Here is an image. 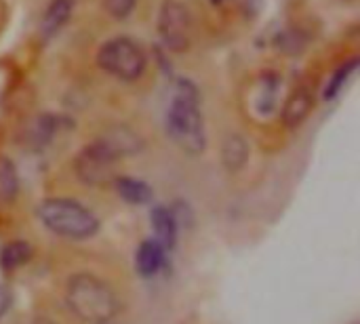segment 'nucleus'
<instances>
[{
  "mask_svg": "<svg viewBox=\"0 0 360 324\" xmlns=\"http://www.w3.org/2000/svg\"><path fill=\"white\" fill-rule=\"evenodd\" d=\"M165 129L169 139L186 154L198 156L205 152L207 135L200 112V93L190 78H177L169 97Z\"/></svg>",
  "mask_w": 360,
  "mask_h": 324,
  "instance_id": "obj_1",
  "label": "nucleus"
},
{
  "mask_svg": "<svg viewBox=\"0 0 360 324\" xmlns=\"http://www.w3.org/2000/svg\"><path fill=\"white\" fill-rule=\"evenodd\" d=\"M65 304L74 316L86 324H108L120 314V297L95 274L80 272L68 280Z\"/></svg>",
  "mask_w": 360,
  "mask_h": 324,
  "instance_id": "obj_2",
  "label": "nucleus"
},
{
  "mask_svg": "<svg viewBox=\"0 0 360 324\" xmlns=\"http://www.w3.org/2000/svg\"><path fill=\"white\" fill-rule=\"evenodd\" d=\"M40 223L68 240H89L99 232V219L93 211L72 198H46L38 205Z\"/></svg>",
  "mask_w": 360,
  "mask_h": 324,
  "instance_id": "obj_3",
  "label": "nucleus"
},
{
  "mask_svg": "<svg viewBox=\"0 0 360 324\" xmlns=\"http://www.w3.org/2000/svg\"><path fill=\"white\" fill-rule=\"evenodd\" d=\"M97 65L105 74H110L122 82H133L143 76L148 57H146L141 44H137L133 38L116 36L101 44V48L97 53Z\"/></svg>",
  "mask_w": 360,
  "mask_h": 324,
  "instance_id": "obj_4",
  "label": "nucleus"
},
{
  "mask_svg": "<svg viewBox=\"0 0 360 324\" xmlns=\"http://www.w3.org/2000/svg\"><path fill=\"white\" fill-rule=\"evenodd\" d=\"M120 156L116 154V150L103 139L97 137L95 141L86 143L76 160H74V171L76 177L84 183V186H108L116 179V164H118Z\"/></svg>",
  "mask_w": 360,
  "mask_h": 324,
  "instance_id": "obj_5",
  "label": "nucleus"
},
{
  "mask_svg": "<svg viewBox=\"0 0 360 324\" xmlns=\"http://www.w3.org/2000/svg\"><path fill=\"white\" fill-rule=\"evenodd\" d=\"M160 42L171 53H186L192 42V15L179 0H165L156 17Z\"/></svg>",
  "mask_w": 360,
  "mask_h": 324,
  "instance_id": "obj_6",
  "label": "nucleus"
},
{
  "mask_svg": "<svg viewBox=\"0 0 360 324\" xmlns=\"http://www.w3.org/2000/svg\"><path fill=\"white\" fill-rule=\"evenodd\" d=\"M314 95L310 86H297L283 105V122L287 129H297L312 112Z\"/></svg>",
  "mask_w": 360,
  "mask_h": 324,
  "instance_id": "obj_7",
  "label": "nucleus"
},
{
  "mask_svg": "<svg viewBox=\"0 0 360 324\" xmlns=\"http://www.w3.org/2000/svg\"><path fill=\"white\" fill-rule=\"evenodd\" d=\"M165 261H167V251L156 238H148L139 245L137 255H135V266L141 276L146 278L156 276L162 270Z\"/></svg>",
  "mask_w": 360,
  "mask_h": 324,
  "instance_id": "obj_8",
  "label": "nucleus"
},
{
  "mask_svg": "<svg viewBox=\"0 0 360 324\" xmlns=\"http://www.w3.org/2000/svg\"><path fill=\"white\" fill-rule=\"evenodd\" d=\"M152 230L156 234V240L165 247L167 253L175 249L177 242V217L169 207H154L152 209Z\"/></svg>",
  "mask_w": 360,
  "mask_h": 324,
  "instance_id": "obj_9",
  "label": "nucleus"
},
{
  "mask_svg": "<svg viewBox=\"0 0 360 324\" xmlns=\"http://www.w3.org/2000/svg\"><path fill=\"white\" fill-rule=\"evenodd\" d=\"M74 11V0H51V4L44 11L42 23H40V34L44 40H51L70 19Z\"/></svg>",
  "mask_w": 360,
  "mask_h": 324,
  "instance_id": "obj_10",
  "label": "nucleus"
},
{
  "mask_svg": "<svg viewBox=\"0 0 360 324\" xmlns=\"http://www.w3.org/2000/svg\"><path fill=\"white\" fill-rule=\"evenodd\" d=\"M249 160V143L243 135H230L221 145V164L230 173H238L245 169Z\"/></svg>",
  "mask_w": 360,
  "mask_h": 324,
  "instance_id": "obj_11",
  "label": "nucleus"
},
{
  "mask_svg": "<svg viewBox=\"0 0 360 324\" xmlns=\"http://www.w3.org/2000/svg\"><path fill=\"white\" fill-rule=\"evenodd\" d=\"M116 186L118 196L129 205H148L152 200V188L135 177H116L112 181Z\"/></svg>",
  "mask_w": 360,
  "mask_h": 324,
  "instance_id": "obj_12",
  "label": "nucleus"
},
{
  "mask_svg": "<svg viewBox=\"0 0 360 324\" xmlns=\"http://www.w3.org/2000/svg\"><path fill=\"white\" fill-rule=\"evenodd\" d=\"M59 127H61V122H59L57 116H53V114H42L40 118H36V120L32 122L30 133H27V141H30L36 150H40V148H44L46 143L53 141V137H55V133L59 131Z\"/></svg>",
  "mask_w": 360,
  "mask_h": 324,
  "instance_id": "obj_13",
  "label": "nucleus"
},
{
  "mask_svg": "<svg viewBox=\"0 0 360 324\" xmlns=\"http://www.w3.org/2000/svg\"><path fill=\"white\" fill-rule=\"evenodd\" d=\"M30 257H32L30 245L27 242H21V240H15V242H8L0 251V266H2L4 272H13V270L21 268Z\"/></svg>",
  "mask_w": 360,
  "mask_h": 324,
  "instance_id": "obj_14",
  "label": "nucleus"
},
{
  "mask_svg": "<svg viewBox=\"0 0 360 324\" xmlns=\"http://www.w3.org/2000/svg\"><path fill=\"white\" fill-rule=\"evenodd\" d=\"M356 70H359V59H350V61H346L344 65H340V67L333 72L331 80L327 82L323 97H325L327 101H333V99L344 91V86L350 82V78L354 76Z\"/></svg>",
  "mask_w": 360,
  "mask_h": 324,
  "instance_id": "obj_15",
  "label": "nucleus"
},
{
  "mask_svg": "<svg viewBox=\"0 0 360 324\" xmlns=\"http://www.w3.org/2000/svg\"><path fill=\"white\" fill-rule=\"evenodd\" d=\"M17 190H19V179H17V171L13 162L6 158H0V198L13 200Z\"/></svg>",
  "mask_w": 360,
  "mask_h": 324,
  "instance_id": "obj_16",
  "label": "nucleus"
},
{
  "mask_svg": "<svg viewBox=\"0 0 360 324\" xmlns=\"http://www.w3.org/2000/svg\"><path fill=\"white\" fill-rule=\"evenodd\" d=\"M135 2L137 0H103V6L114 19H127L133 13Z\"/></svg>",
  "mask_w": 360,
  "mask_h": 324,
  "instance_id": "obj_17",
  "label": "nucleus"
},
{
  "mask_svg": "<svg viewBox=\"0 0 360 324\" xmlns=\"http://www.w3.org/2000/svg\"><path fill=\"white\" fill-rule=\"evenodd\" d=\"M8 304H11V295H8V291L0 285V318H2L4 312L8 310Z\"/></svg>",
  "mask_w": 360,
  "mask_h": 324,
  "instance_id": "obj_18",
  "label": "nucleus"
},
{
  "mask_svg": "<svg viewBox=\"0 0 360 324\" xmlns=\"http://www.w3.org/2000/svg\"><path fill=\"white\" fill-rule=\"evenodd\" d=\"M34 324H55V323H53V320H49V318H36Z\"/></svg>",
  "mask_w": 360,
  "mask_h": 324,
  "instance_id": "obj_19",
  "label": "nucleus"
}]
</instances>
